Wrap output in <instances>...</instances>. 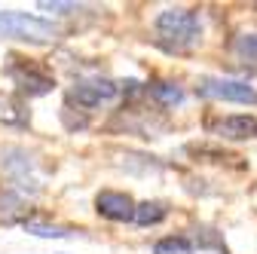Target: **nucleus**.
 I'll use <instances>...</instances> for the list:
<instances>
[{
  "label": "nucleus",
  "mask_w": 257,
  "mask_h": 254,
  "mask_svg": "<svg viewBox=\"0 0 257 254\" xmlns=\"http://www.w3.org/2000/svg\"><path fill=\"white\" fill-rule=\"evenodd\" d=\"M156 34H159V43L169 52H184L193 43H199L202 25H199V16L193 10L175 7V10H166V13L156 16Z\"/></svg>",
  "instance_id": "f257e3e1"
},
{
  "label": "nucleus",
  "mask_w": 257,
  "mask_h": 254,
  "mask_svg": "<svg viewBox=\"0 0 257 254\" xmlns=\"http://www.w3.org/2000/svg\"><path fill=\"white\" fill-rule=\"evenodd\" d=\"M0 34L13 40H28V43H49L58 37V28L49 19L19 13V10H0Z\"/></svg>",
  "instance_id": "f03ea898"
},
{
  "label": "nucleus",
  "mask_w": 257,
  "mask_h": 254,
  "mask_svg": "<svg viewBox=\"0 0 257 254\" xmlns=\"http://www.w3.org/2000/svg\"><path fill=\"white\" fill-rule=\"evenodd\" d=\"M4 74H7L25 95H46V92H52V86H55V80H52L49 71H43L37 61L19 58V55H10Z\"/></svg>",
  "instance_id": "7ed1b4c3"
},
{
  "label": "nucleus",
  "mask_w": 257,
  "mask_h": 254,
  "mask_svg": "<svg viewBox=\"0 0 257 254\" xmlns=\"http://www.w3.org/2000/svg\"><path fill=\"white\" fill-rule=\"evenodd\" d=\"M196 92L202 98L214 101H233V104H257V89L248 86L245 80H217V77H202Z\"/></svg>",
  "instance_id": "20e7f679"
},
{
  "label": "nucleus",
  "mask_w": 257,
  "mask_h": 254,
  "mask_svg": "<svg viewBox=\"0 0 257 254\" xmlns=\"http://www.w3.org/2000/svg\"><path fill=\"white\" fill-rule=\"evenodd\" d=\"M116 92H119V86L113 80H107V77H86V80L74 83L71 98L77 104H83V107H98V104L116 98Z\"/></svg>",
  "instance_id": "39448f33"
},
{
  "label": "nucleus",
  "mask_w": 257,
  "mask_h": 254,
  "mask_svg": "<svg viewBox=\"0 0 257 254\" xmlns=\"http://www.w3.org/2000/svg\"><path fill=\"white\" fill-rule=\"evenodd\" d=\"M211 135H217L223 141H248V138H257V116H248V113L223 116V119L211 122Z\"/></svg>",
  "instance_id": "423d86ee"
},
{
  "label": "nucleus",
  "mask_w": 257,
  "mask_h": 254,
  "mask_svg": "<svg viewBox=\"0 0 257 254\" xmlns=\"http://www.w3.org/2000/svg\"><path fill=\"white\" fill-rule=\"evenodd\" d=\"M95 208L107 220H135V202L128 193H116V190H101L95 196Z\"/></svg>",
  "instance_id": "0eeeda50"
},
{
  "label": "nucleus",
  "mask_w": 257,
  "mask_h": 254,
  "mask_svg": "<svg viewBox=\"0 0 257 254\" xmlns=\"http://www.w3.org/2000/svg\"><path fill=\"white\" fill-rule=\"evenodd\" d=\"M166 214H169V205L166 202H138V208H135V224L138 227H153V224H159V220H166Z\"/></svg>",
  "instance_id": "6e6552de"
},
{
  "label": "nucleus",
  "mask_w": 257,
  "mask_h": 254,
  "mask_svg": "<svg viewBox=\"0 0 257 254\" xmlns=\"http://www.w3.org/2000/svg\"><path fill=\"white\" fill-rule=\"evenodd\" d=\"M0 122L7 125H28V110L22 107V101H16L13 95L0 92Z\"/></svg>",
  "instance_id": "1a4fd4ad"
},
{
  "label": "nucleus",
  "mask_w": 257,
  "mask_h": 254,
  "mask_svg": "<svg viewBox=\"0 0 257 254\" xmlns=\"http://www.w3.org/2000/svg\"><path fill=\"white\" fill-rule=\"evenodd\" d=\"M233 52L245 68L257 71V34H239L233 40Z\"/></svg>",
  "instance_id": "9d476101"
},
{
  "label": "nucleus",
  "mask_w": 257,
  "mask_h": 254,
  "mask_svg": "<svg viewBox=\"0 0 257 254\" xmlns=\"http://www.w3.org/2000/svg\"><path fill=\"white\" fill-rule=\"evenodd\" d=\"M150 95H153L159 104H169V107L184 101V89L178 83H153L150 86Z\"/></svg>",
  "instance_id": "9b49d317"
},
{
  "label": "nucleus",
  "mask_w": 257,
  "mask_h": 254,
  "mask_svg": "<svg viewBox=\"0 0 257 254\" xmlns=\"http://www.w3.org/2000/svg\"><path fill=\"white\" fill-rule=\"evenodd\" d=\"M153 254H193V242L184 236H166L153 245Z\"/></svg>",
  "instance_id": "f8f14e48"
},
{
  "label": "nucleus",
  "mask_w": 257,
  "mask_h": 254,
  "mask_svg": "<svg viewBox=\"0 0 257 254\" xmlns=\"http://www.w3.org/2000/svg\"><path fill=\"white\" fill-rule=\"evenodd\" d=\"M28 233H34V236H43V239H64V236H71V230H64V227H46V224H25Z\"/></svg>",
  "instance_id": "ddd939ff"
},
{
  "label": "nucleus",
  "mask_w": 257,
  "mask_h": 254,
  "mask_svg": "<svg viewBox=\"0 0 257 254\" xmlns=\"http://www.w3.org/2000/svg\"><path fill=\"white\" fill-rule=\"evenodd\" d=\"M199 233H202V239H199V248H217L220 254H227V245L214 239V236H217L214 230H199Z\"/></svg>",
  "instance_id": "4468645a"
},
{
  "label": "nucleus",
  "mask_w": 257,
  "mask_h": 254,
  "mask_svg": "<svg viewBox=\"0 0 257 254\" xmlns=\"http://www.w3.org/2000/svg\"><path fill=\"white\" fill-rule=\"evenodd\" d=\"M43 10H77V4H52V0H43Z\"/></svg>",
  "instance_id": "2eb2a0df"
}]
</instances>
